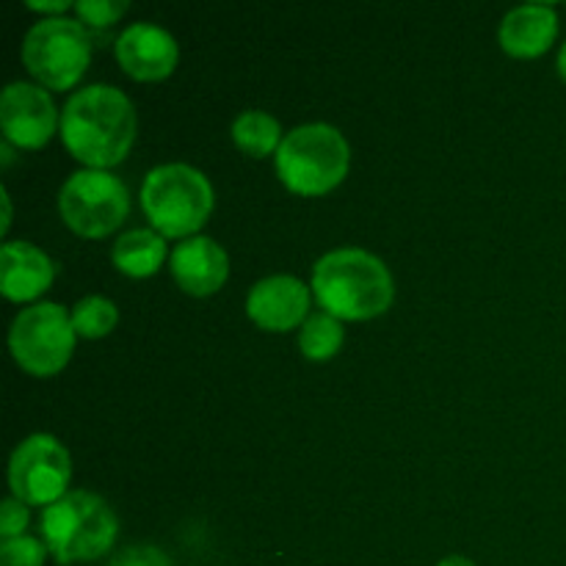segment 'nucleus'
<instances>
[{
  "label": "nucleus",
  "mask_w": 566,
  "mask_h": 566,
  "mask_svg": "<svg viewBox=\"0 0 566 566\" xmlns=\"http://www.w3.org/2000/svg\"><path fill=\"white\" fill-rule=\"evenodd\" d=\"M25 9L36 11V14H44V20H53V17H66V11L75 9V3L70 0H28Z\"/></svg>",
  "instance_id": "nucleus-24"
},
{
  "label": "nucleus",
  "mask_w": 566,
  "mask_h": 566,
  "mask_svg": "<svg viewBox=\"0 0 566 566\" xmlns=\"http://www.w3.org/2000/svg\"><path fill=\"white\" fill-rule=\"evenodd\" d=\"M72 326L83 340H103L119 324V310L105 296H86L72 307Z\"/></svg>",
  "instance_id": "nucleus-19"
},
{
  "label": "nucleus",
  "mask_w": 566,
  "mask_h": 566,
  "mask_svg": "<svg viewBox=\"0 0 566 566\" xmlns=\"http://www.w3.org/2000/svg\"><path fill=\"white\" fill-rule=\"evenodd\" d=\"M343 343H346L343 321L324 313V310L310 313V318L298 329V348H302L304 359H310V363H329L340 354Z\"/></svg>",
  "instance_id": "nucleus-18"
},
{
  "label": "nucleus",
  "mask_w": 566,
  "mask_h": 566,
  "mask_svg": "<svg viewBox=\"0 0 566 566\" xmlns=\"http://www.w3.org/2000/svg\"><path fill=\"white\" fill-rule=\"evenodd\" d=\"M122 72L138 83L166 81L177 70L180 48L166 28L153 22H133L119 33L114 44Z\"/></svg>",
  "instance_id": "nucleus-11"
},
{
  "label": "nucleus",
  "mask_w": 566,
  "mask_h": 566,
  "mask_svg": "<svg viewBox=\"0 0 566 566\" xmlns=\"http://www.w3.org/2000/svg\"><path fill=\"white\" fill-rule=\"evenodd\" d=\"M0 130L3 142L20 149H42L61 133V114L48 88L25 81L9 83L0 94Z\"/></svg>",
  "instance_id": "nucleus-10"
},
{
  "label": "nucleus",
  "mask_w": 566,
  "mask_h": 566,
  "mask_svg": "<svg viewBox=\"0 0 566 566\" xmlns=\"http://www.w3.org/2000/svg\"><path fill=\"white\" fill-rule=\"evenodd\" d=\"M111 566H175L169 556H166L164 551H158V547H127L125 553H119V556L114 558V564Z\"/></svg>",
  "instance_id": "nucleus-23"
},
{
  "label": "nucleus",
  "mask_w": 566,
  "mask_h": 566,
  "mask_svg": "<svg viewBox=\"0 0 566 566\" xmlns=\"http://www.w3.org/2000/svg\"><path fill=\"white\" fill-rule=\"evenodd\" d=\"M130 3L125 0H81L75 3L77 22H83L86 28H111L127 14Z\"/></svg>",
  "instance_id": "nucleus-21"
},
{
  "label": "nucleus",
  "mask_w": 566,
  "mask_h": 566,
  "mask_svg": "<svg viewBox=\"0 0 566 566\" xmlns=\"http://www.w3.org/2000/svg\"><path fill=\"white\" fill-rule=\"evenodd\" d=\"M169 271L182 293L208 298L224 287L230 276V258L213 238L193 235L177 243L169 254Z\"/></svg>",
  "instance_id": "nucleus-13"
},
{
  "label": "nucleus",
  "mask_w": 566,
  "mask_h": 566,
  "mask_svg": "<svg viewBox=\"0 0 566 566\" xmlns=\"http://www.w3.org/2000/svg\"><path fill=\"white\" fill-rule=\"evenodd\" d=\"M3 210H6V213H3V224H0V232L6 235V232H9V227H11V197H9V191H6V188H3Z\"/></svg>",
  "instance_id": "nucleus-25"
},
{
  "label": "nucleus",
  "mask_w": 566,
  "mask_h": 566,
  "mask_svg": "<svg viewBox=\"0 0 566 566\" xmlns=\"http://www.w3.org/2000/svg\"><path fill=\"white\" fill-rule=\"evenodd\" d=\"M232 142L249 158H269V155L280 153L282 142V125L265 111H243V114L235 116L232 122Z\"/></svg>",
  "instance_id": "nucleus-17"
},
{
  "label": "nucleus",
  "mask_w": 566,
  "mask_h": 566,
  "mask_svg": "<svg viewBox=\"0 0 566 566\" xmlns=\"http://www.w3.org/2000/svg\"><path fill=\"white\" fill-rule=\"evenodd\" d=\"M166 254H169L166 238L158 235L153 227L127 230L125 235L116 238L114 249H111V260H114L116 271L130 276V280H147V276L158 274Z\"/></svg>",
  "instance_id": "nucleus-16"
},
{
  "label": "nucleus",
  "mask_w": 566,
  "mask_h": 566,
  "mask_svg": "<svg viewBox=\"0 0 566 566\" xmlns=\"http://www.w3.org/2000/svg\"><path fill=\"white\" fill-rule=\"evenodd\" d=\"M247 315L263 332L302 329L310 318V287L291 274L265 276L249 291Z\"/></svg>",
  "instance_id": "nucleus-12"
},
{
  "label": "nucleus",
  "mask_w": 566,
  "mask_h": 566,
  "mask_svg": "<svg viewBox=\"0 0 566 566\" xmlns=\"http://www.w3.org/2000/svg\"><path fill=\"white\" fill-rule=\"evenodd\" d=\"M315 302L337 321H374L392 307L396 282L385 260L357 247L326 252L313 265Z\"/></svg>",
  "instance_id": "nucleus-2"
},
{
  "label": "nucleus",
  "mask_w": 566,
  "mask_h": 566,
  "mask_svg": "<svg viewBox=\"0 0 566 566\" xmlns=\"http://www.w3.org/2000/svg\"><path fill=\"white\" fill-rule=\"evenodd\" d=\"M136 127L133 99L108 83L77 88L61 111V142L86 169L108 171L119 166L130 155Z\"/></svg>",
  "instance_id": "nucleus-1"
},
{
  "label": "nucleus",
  "mask_w": 566,
  "mask_h": 566,
  "mask_svg": "<svg viewBox=\"0 0 566 566\" xmlns=\"http://www.w3.org/2000/svg\"><path fill=\"white\" fill-rule=\"evenodd\" d=\"M72 315L61 304L42 302L22 310L9 329V352L25 374L50 379L70 365L75 352Z\"/></svg>",
  "instance_id": "nucleus-7"
},
{
  "label": "nucleus",
  "mask_w": 566,
  "mask_h": 566,
  "mask_svg": "<svg viewBox=\"0 0 566 566\" xmlns=\"http://www.w3.org/2000/svg\"><path fill=\"white\" fill-rule=\"evenodd\" d=\"M437 566H475V564L464 556H448V558H442Z\"/></svg>",
  "instance_id": "nucleus-26"
},
{
  "label": "nucleus",
  "mask_w": 566,
  "mask_h": 566,
  "mask_svg": "<svg viewBox=\"0 0 566 566\" xmlns=\"http://www.w3.org/2000/svg\"><path fill=\"white\" fill-rule=\"evenodd\" d=\"M130 213L127 186L111 171L81 169L61 186L59 216L75 235L108 238L119 230Z\"/></svg>",
  "instance_id": "nucleus-8"
},
{
  "label": "nucleus",
  "mask_w": 566,
  "mask_h": 566,
  "mask_svg": "<svg viewBox=\"0 0 566 566\" xmlns=\"http://www.w3.org/2000/svg\"><path fill=\"white\" fill-rule=\"evenodd\" d=\"M276 177L296 197H326L352 169V147L335 125L310 122L293 127L274 155Z\"/></svg>",
  "instance_id": "nucleus-3"
},
{
  "label": "nucleus",
  "mask_w": 566,
  "mask_h": 566,
  "mask_svg": "<svg viewBox=\"0 0 566 566\" xmlns=\"http://www.w3.org/2000/svg\"><path fill=\"white\" fill-rule=\"evenodd\" d=\"M216 193L208 177L188 164H164L147 171L142 182V210L164 238L199 235L213 213Z\"/></svg>",
  "instance_id": "nucleus-5"
},
{
  "label": "nucleus",
  "mask_w": 566,
  "mask_h": 566,
  "mask_svg": "<svg viewBox=\"0 0 566 566\" xmlns=\"http://www.w3.org/2000/svg\"><path fill=\"white\" fill-rule=\"evenodd\" d=\"M119 520L108 501L86 490L66 492L42 512V542L59 566L97 562L114 547Z\"/></svg>",
  "instance_id": "nucleus-4"
},
{
  "label": "nucleus",
  "mask_w": 566,
  "mask_h": 566,
  "mask_svg": "<svg viewBox=\"0 0 566 566\" xmlns=\"http://www.w3.org/2000/svg\"><path fill=\"white\" fill-rule=\"evenodd\" d=\"M558 36V14L551 3H525L509 11L501 22L503 53L512 59H539Z\"/></svg>",
  "instance_id": "nucleus-15"
},
{
  "label": "nucleus",
  "mask_w": 566,
  "mask_h": 566,
  "mask_svg": "<svg viewBox=\"0 0 566 566\" xmlns=\"http://www.w3.org/2000/svg\"><path fill=\"white\" fill-rule=\"evenodd\" d=\"M22 64L39 86L75 88L92 64V36L83 22L70 17L39 20L22 39Z\"/></svg>",
  "instance_id": "nucleus-6"
},
{
  "label": "nucleus",
  "mask_w": 566,
  "mask_h": 566,
  "mask_svg": "<svg viewBox=\"0 0 566 566\" xmlns=\"http://www.w3.org/2000/svg\"><path fill=\"white\" fill-rule=\"evenodd\" d=\"M72 479V457L53 434H31L9 459L11 497L25 506H53L66 495Z\"/></svg>",
  "instance_id": "nucleus-9"
},
{
  "label": "nucleus",
  "mask_w": 566,
  "mask_h": 566,
  "mask_svg": "<svg viewBox=\"0 0 566 566\" xmlns=\"http://www.w3.org/2000/svg\"><path fill=\"white\" fill-rule=\"evenodd\" d=\"M556 66H558V75H562V81L566 83V42L562 44V50H558Z\"/></svg>",
  "instance_id": "nucleus-27"
},
{
  "label": "nucleus",
  "mask_w": 566,
  "mask_h": 566,
  "mask_svg": "<svg viewBox=\"0 0 566 566\" xmlns=\"http://www.w3.org/2000/svg\"><path fill=\"white\" fill-rule=\"evenodd\" d=\"M48 553V545L36 536H17L0 542V566H44Z\"/></svg>",
  "instance_id": "nucleus-20"
},
{
  "label": "nucleus",
  "mask_w": 566,
  "mask_h": 566,
  "mask_svg": "<svg viewBox=\"0 0 566 566\" xmlns=\"http://www.w3.org/2000/svg\"><path fill=\"white\" fill-rule=\"evenodd\" d=\"M28 523H31V514L28 506L17 497H6L0 503V539H17V536H25Z\"/></svg>",
  "instance_id": "nucleus-22"
},
{
  "label": "nucleus",
  "mask_w": 566,
  "mask_h": 566,
  "mask_svg": "<svg viewBox=\"0 0 566 566\" xmlns=\"http://www.w3.org/2000/svg\"><path fill=\"white\" fill-rule=\"evenodd\" d=\"M0 153H3V166H11V158H14V155H11V144L9 142H3Z\"/></svg>",
  "instance_id": "nucleus-28"
},
{
  "label": "nucleus",
  "mask_w": 566,
  "mask_h": 566,
  "mask_svg": "<svg viewBox=\"0 0 566 566\" xmlns=\"http://www.w3.org/2000/svg\"><path fill=\"white\" fill-rule=\"evenodd\" d=\"M55 263L50 254L28 241H6L0 249V293L9 302H33L50 291Z\"/></svg>",
  "instance_id": "nucleus-14"
}]
</instances>
